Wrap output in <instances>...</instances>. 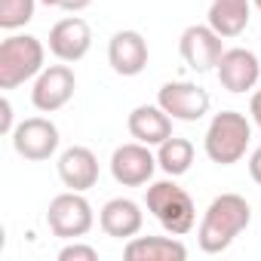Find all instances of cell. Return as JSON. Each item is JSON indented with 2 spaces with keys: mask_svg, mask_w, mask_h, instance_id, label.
<instances>
[{
  "mask_svg": "<svg viewBox=\"0 0 261 261\" xmlns=\"http://www.w3.org/2000/svg\"><path fill=\"white\" fill-rule=\"evenodd\" d=\"M249 13H252L249 0H212V7L206 13V25L224 40H230L249 28Z\"/></svg>",
  "mask_w": 261,
  "mask_h": 261,
  "instance_id": "ac0fdd59",
  "label": "cell"
},
{
  "mask_svg": "<svg viewBox=\"0 0 261 261\" xmlns=\"http://www.w3.org/2000/svg\"><path fill=\"white\" fill-rule=\"evenodd\" d=\"M56 169H59V178H62V185H65L68 191L86 194L89 188L98 185V157H95L89 148H83V145L65 148V151L59 154Z\"/></svg>",
  "mask_w": 261,
  "mask_h": 261,
  "instance_id": "5bb4252c",
  "label": "cell"
},
{
  "mask_svg": "<svg viewBox=\"0 0 261 261\" xmlns=\"http://www.w3.org/2000/svg\"><path fill=\"white\" fill-rule=\"evenodd\" d=\"M252 224V206L240 194H218L209 209L203 212V221L197 227V246L206 255L224 252L246 227Z\"/></svg>",
  "mask_w": 261,
  "mask_h": 261,
  "instance_id": "6da1fadb",
  "label": "cell"
},
{
  "mask_svg": "<svg viewBox=\"0 0 261 261\" xmlns=\"http://www.w3.org/2000/svg\"><path fill=\"white\" fill-rule=\"evenodd\" d=\"M142 224H145V212L136 200L129 197H114L101 206L98 212V227L114 237V240H133L142 233Z\"/></svg>",
  "mask_w": 261,
  "mask_h": 261,
  "instance_id": "9a60e30c",
  "label": "cell"
},
{
  "mask_svg": "<svg viewBox=\"0 0 261 261\" xmlns=\"http://www.w3.org/2000/svg\"><path fill=\"white\" fill-rule=\"evenodd\" d=\"M255 7H258V10H261V0H255Z\"/></svg>",
  "mask_w": 261,
  "mask_h": 261,
  "instance_id": "4316f807",
  "label": "cell"
},
{
  "mask_svg": "<svg viewBox=\"0 0 261 261\" xmlns=\"http://www.w3.org/2000/svg\"><path fill=\"white\" fill-rule=\"evenodd\" d=\"M178 53L191 71L206 74V71L218 68V62L224 56V37L215 34L209 25H191L178 37Z\"/></svg>",
  "mask_w": 261,
  "mask_h": 261,
  "instance_id": "30bf717a",
  "label": "cell"
},
{
  "mask_svg": "<svg viewBox=\"0 0 261 261\" xmlns=\"http://www.w3.org/2000/svg\"><path fill=\"white\" fill-rule=\"evenodd\" d=\"M13 151L31 163H43L59 151V126L49 117H28L13 129Z\"/></svg>",
  "mask_w": 261,
  "mask_h": 261,
  "instance_id": "52a82bcc",
  "label": "cell"
},
{
  "mask_svg": "<svg viewBox=\"0 0 261 261\" xmlns=\"http://www.w3.org/2000/svg\"><path fill=\"white\" fill-rule=\"evenodd\" d=\"M126 129H129V136L136 142L157 148L172 136V117L160 105H139V108H133V114H129Z\"/></svg>",
  "mask_w": 261,
  "mask_h": 261,
  "instance_id": "2e32d148",
  "label": "cell"
},
{
  "mask_svg": "<svg viewBox=\"0 0 261 261\" xmlns=\"http://www.w3.org/2000/svg\"><path fill=\"white\" fill-rule=\"evenodd\" d=\"M46 224L59 240H80L92 230L95 224V212L92 203L80 194V191H65L59 197L49 200L46 209Z\"/></svg>",
  "mask_w": 261,
  "mask_h": 261,
  "instance_id": "5b68a950",
  "label": "cell"
},
{
  "mask_svg": "<svg viewBox=\"0 0 261 261\" xmlns=\"http://www.w3.org/2000/svg\"><path fill=\"white\" fill-rule=\"evenodd\" d=\"M89 7H92V0H59V10L65 13H83Z\"/></svg>",
  "mask_w": 261,
  "mask_h": 261,
  "instance_id": "d4e9b609",
  "label": "cell"
},
{
  "mask_svg": "<svg viewBox=\"0 0 261 261\" xmlns=\"http://www.w3.org/2000/svg\"><path fill=\"white\" fill-rule=\"evenodd\" d=\"M157 166H160L166 175H172V178L185 175V172L194 166V142H191V139L169 136L163 145H157Z\"/></svg>",
  "mask_w": 261,
  "mask_h": 261,
  "instance_id": "d6986e66",
  "label": "cell"
},
{
  "mask_svg": "<svg viewBox=\"0 0 261 261\" xmlns=\"http://www.w3.org/2000/svg\"><path fill=\"white\" fill-rule=\"evenodd\" d=\"M74 89H77V77L71 71L68 62L62 65H49L37 74L34 80V89H31V105L40 111V114H56L62 111L71 98H74Z\"/></svg>",
  "mask_w": 261,
  "mask_h": 261,
  "instance_id": "9c48e42d",
  "label": "cell"
},
{
  "mask_svg": "<svg viewBox=\"0 0 261 261\" xmlns=\"http://www.w3.org/2000/svg\"><path fill=\"white\" fill-rule=\"evenodd\" d=\"M43 7H59V0H40Z\"/></svg>",
  "mask_w": 261,
  "mask_h": 261,
  "instance_id": "484cf974",
  "label": "cell"
},
{
  "mask_svg": "<svg viewBox=\"0 0 261 261\" xmlns=\"http://www.w3.org/2000/svg\"><path fill=\"white\" fill-rule=\"evenodd\" d=\"M249 117H252V123L261 129V89H255L252 98H249Z\"/></svg>",
  "mask_w": 261,
  "mask_h": 261,
  "instance_id": "cb8c5ba5",
  "label": "cell"
},
{
  "mask_svg": "<svg viewBox=\"0 0 261 261\" xmlns=\"http://www.w3.org/2000/svg\"><path fill=\"white\" fill-rule=\"evenodd\" d=\"M59 261H98V249L80 240H68V246L59 249Z\"/></svg>",
  "mask_w": 261,
  "mask_h": 261,
  "instance_id": "44dd1931",
  "label": "cell"
},
{
  "mask_svg": "<svg viewBox=\"0 0 261 261\" xmlns=\"http://www.w3.org/2000/svg\"><path fill=\"white\" fill-rule=\"evenodd\" d=\"M249 175H252V181L261 188V148H255V151L249 154Z\"/></svg>",
  "mask_w": 261,
  "mask_h": 261,
  "instance_id": "603a6c76",
  "label": "cell"
},
{
  "mask_svg": "<svg viewBox=\"0 0 261 261\" xmlns=\"http://www.w3.org/2000/svg\"><path fill=\"white\" fill-rule=\"evenodd\" d=\"M46 49L34 34H10L0 43V89L10 92L43 71Z\"/></svg>",
  "mask_w": 261,
  "mask_h": 261,
  "instance_id": "277c9868",
  "label": "cell"
},
{
  "mask_svg": "<svg viewBox=\"0 0 261 261\" xmlns=\"http://www.w3.org/2000/svg\"><path fill=\"white\" fill-rule=\"evenodd\" d=\"M123 255L129 261H185L188 246L178 237H133L126 240Z\"/></svg>",
  "mask_w": 261,
  "mask_h": 261,
  "instance_id": "e0dca14e",
  "label": "cell"
},
{
  "mask_svg": "<svg viewBox=\"0 0 261 261\" xmlns=\"http://www.w3.org/2000/svg\"><path fill=\"white\" fill-rule=\"evenodd\" d=\"M145 206L148 212L160 221V227L172 237H185L194 230L197 224V206L191 200V194L185 188L175 185V178H163V181H151L145 191Z\"/></svg>",
  "mask_w": 261,
  "mask_h": 261,
  "instance_id": "3957f363",
  "label": "cell"
},
{
  "mask_svg": "<svg viewBox=\"0 0 261 261\" xmlns=\"http://www.w3.org/2000/svg\"><path fill=\"white\" fill-rule=\"evenodd\" d=\"M148 59H151L148 40L133 28L117 31L108 43V62H111L114 74H120V77H139L148 68Z\"/></svg>",
  "mask_w": 261,
  "mask_h": 261,
  "instance_id": "4fadbf2b",
  "label": "cell"
},
{
  "mask_svg": "<svg viewBox=\"0 0 261 261\" xmlns=\"http://www.w3.org/2000/svg\"><path fill=\"white\" fill-rule=\"evenodd\" d=\"M92 49V28L86 19H80L77 13L68 16V19H59L53 28H49V53L59 59V62H80L86 53Z\"/></svg>",
  "mask_w": 261,
  "mask_h": 261,
  "instance_id": "8fae6325",
  "label": "cell"
},
{
  "mask_svg": "<svg viewBox=\"0 0 261 261\" xmlns=\"http://www.w3.org/2000/svg\"><path fill=\"white\" fill-rule=\"evenodd\" d=\"M215 71H218V83L227 92L240 95V92L255 89V83L261 77V62H258V56L252 49L230 46V49H224V56H221V62H218Z\"/></svg>",
  "mask_w": 261,
  "mask_h": 261,
  "instance_id": "7c38bea8",
  "label": "cell"
},
{
  "mask_svg": "<svg viewBox=\"0 0 261 261\" xmlns=\"http://www.w3.org/2000/svg\"><path fill=\"white\" fill-rule=\"evenodd\" d=\"M157 169H160L157 154H151V145H142V142H126V145L114 148V154H111V175L123 188L151 185Z\"/></svg>",
  "mask_w": 261,
  "mask_h": 261,
  "instance_id": "ba28073f",
  "label": "cell"
},
{
  "mask_svg": "<svg viewBox=\"0 0 261 261\" xmlns=\"http://www.w3.org/2000/svg\"><path fill=\"white\" fill-rule=\"evenodd\" d=\"M157 105L172 117V120H181V123H197L209 114L212 108V98L203 86L191 83V80H169L157 89Z\"/></svg>",
  "mask_w": 261,
  "mask_h": 261,
  "instance_id": "8992f818",
  "label": "cell"
},
{
  "mask_svg": "<svg viewBox=\"0 0 261 261\" xmlns=\"http://www.w3.org/2000/svg\"><path fill=\"white\" fill-rule=\"evenodd\" d=\"M252 142V120L240 111H221L209 120L206 136H203V151L212 163L218 166H233L246 157Z\"/></svg>",
  "mask_w": 261,
  "mask_h": 261,
  "instance_id": "7a4b0ae2",
  "label": "cell"
},
{
  "mask_svg": "<svg viewBox=\"0 0 261 261\" xmlns=\"http://www.w3.org/2000/svg\"><path fill=\"white\" fill-rule=\"evenodd\" d=\"M13 129H16V123H13V105H10V98L4 95V98H0V133H4V136H13Z\"/></svg>",
  "mask_w": 261,
  "mask_h": 261,
  "instance_id": "7402d4cb",
  "label": "cell"
},
{
  "mask_svg": "<svg viewBox=\"0 0 261 261\" xmlns=\"http://www.w3.org/2000/svg\"><path fill=\"white\" fill-rule=\"evenodd\" d=\"M37 0H0V28L4 31H19L34 19Z\"/></svg>",
  "mask_w": 261,
  "mask_h": 261,
  "instance_id": "ffe728a7",
  "label": "cell"
}]
</instances>
